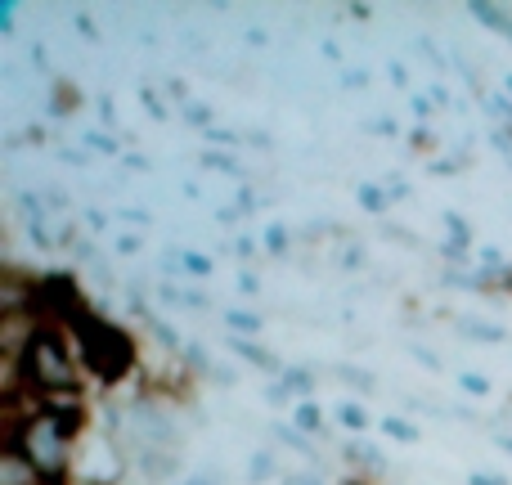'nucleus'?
<instances>
[{
  "mask_svg": "<svg viewBox=\"0 0 512 485\" xmlns=\"http://www.w3.org/2000/svg\"><path fill=\"white\" fill-rule=\"evenodd\" d=\"M68 337H72V346H77L81 369H86L95 382H104V387H117V382L140 364V346H135V337L126 333L122 324L104 319L99 310L90 319H81Z\"/></svg>",
  "mask_w": 512,
  "mask_h": 485,
  "instance_id": "nucleus-1",
  "label": "nucleus"
},
{
  "mask_svg": "<svg viewBox=\"0 0 512 485\" xmlns=\"http://www.w3.org/2000/svg\"><path fill=\"white\" fill-rule=\"evenodd\" d=\"M5 378H18L36 391H81V360H77V346L63 328L41 324V333L32 337L27 355L5 369Z\"/></svg>",
  "mask_w": 512,
  "mask_h": 485,
  "instance_id": "nucleus-2",
  "label": "nucleus"
},
{
  "mask_svg": "<svg viewBox=\"0 0 512 485\" xmlns=\"http://www.w3.org/2000/svg\"><path fill=\"white\" fill-rule=\"evenodd\" d=\"M5 450H18L27 463H32L36 472H41L45 481H63L68 477V463H72V441L54 427V418L45 414L41 423L23 427V432L14 436V441L5 445Z\"/></svg>",
  "mask_w": 512,
  "mask_h": 485,
  "instance_id": "nucleus-3",
  "label": "nucleus"
},
{
  "mask_svg": "<svg viewBox=\"0 0 512 485\" xmlns=\"http://www.w3.org/2000/svg\"><path fill=\"white\" fill-rule=\"evenodd\" d=\"M0 485H45V477L18 450H0Z\"/></svg>",
  "mask_w": 512,
  "mask_h": 485,
  "instance_id": "nucleus-4",
  "label": "nucleus"
},
{
  "mask_svg": "<svg viewBox=\"0 0 512 485\" xmlns=\"http://www.w3.org/2000/svg\"><path fill=\"white\" fill-rule=\"evenodd\" d=\"M225 342H230V351H234V355H243V360H248L252 369H261V373H283L279 355L265 351V346H261V342H252V337H225Z\"/></svg>",
  "mask_w": 512,
  "mask_h": 485,
  "instance_id": "nucleus-5",
  "label": "nucleus"
},
{
  "mask_svg": "<svg viewBox=\"0 0 512 485\" xmlns=\"http://www.w3.org/2000/svg\"><path fill=\"white\" fill-rule=\"evenodd\" d=\"M140 468L149 472L153 481H167L176 472V450L171 445H144L140 450Z\"/></svg>",
  "mask_w": 512,
  "mask_h": 485,
  "instance_id": "nucleus-6",
  "label": "nucleus"
},
{
  "mask_svg": "<svg viewBox=\"0 0 512 485\" xmlns=\"http://www.w3.org/2000/svg\"><path fill=\"white\" fill-rule=\"evenodd\" d=\"M346 463L351 468H360V477H378L382 468H387V459L378 454V445H369V441H355V445H346Z\"/></svg>",
  "mask_w": 512,
  "mask_h": 485,
  "instance_id": "nucleus-7",
  "label": "nucleus"
},
{
  "mask_svg": "<svg viewBox=\"0 0 512 485\" xmlns=\"http://www.w3.org/2000/svg\"><path fill=\"white\" fill-rule=\"evenodd\" d=\"M468 14L477 18L481 27H490V32H499V36H508V41H512V14H508V9L486 5V0H472V5H468Z\"/></svg>",
  "mask_w": 512,
  "mask_h": 485,
  "instance_id": "nucleus-8",
  "label": "nucleus"
},
{
  "mask_svg": "<svg viewBox=\"0 0 512 485\" xmlns=\"http://www.w3.org/2000/svg\"><path fill=\"white\" fill-rule=\"evenodd\" d=\"M279 382H283V391H288V396H297V400H310L315 396V373L310 369H301V364H292V369H283L279 373Z\"/></svg>",
  "mask_w": 512,
  "mask_h": 485,
  "instance_id": "nucleus-9",
  "label": "nucleus"
},
{
  "mask_svg": "<svg viewBox=\"0 0 512 485\" xmlns=\"http://www.w3.org/2000/svg\"><path fill=\"white\" fill-rule=\"evenodd\" d=\"M292 427L306 436H319L324 432V409H319L315 400H297V405H292Z\"/></svg>",
  "mask_w": 512,
  "mask_h": 485,
  "instance_id": "nucleus-10",
  "label": "nucleus"
},
{
  "mask_svg": "<svg viewBox=\"0 0 512 485\" xmlns=\"http://www.w3.org/2000/svg\"><path fill=\"white\" fill-rule=\"evenodd\" d=\"M225 328H230V337H256V333L265 328V319L256 315V310L230 306V310H225Z\"/></svg>",
  "mask_w": 512,
  "mask_h": 485,
  "instance_id": "nucleus-11",
  "label": "nucleus"
},
{
  "mask_svg": "<svg viewBox=\"0 0 512 485\" xmlns=\"http://www.w3.org/2000/svg\"><path fill=\"white\" fill-rule=\"evenodd\" d=\"M459 333L477 337V342H486V346H499V342H508V328H499V324H486V319H459Z\"/></svg>",
  "mask_w": 512,
  "mask_h": 485,
  "instance_id": "nucleus-12",
  "label": "nucleus"
},
{
  "mask_svg": "<svg viewBox=\"0 0 512 485\" xmlns=\"http://www.w3.org/2000/svg\"><path fill=\"white\" fill-rule=\"evenodd\" d=\"M382 432H387L391 441H400V445H418V441H423L418 423H409V418H400V414H387V418H382Z\"/></svg>",
  "mask_w": 512,
  "mask_h": 485,
  "instance_id": "nucleus-13",
  "label": "nucleus"
},
{
  "mask_svg": "<svg viewBox=\"0 0 512 485\" xmlns=\"http://www.w3.org/2000/svg\"><path fill=\"white\" fill-rule=\"evenodd\" d=\"M355 198H360V207H364V212H373V216L391 212V203H396V198H391L382 185H360V189H355Z\"/></svg>",
  "mask_w": 512,
  "mask_h": 485,
  "instance_id": "nucleus-14",
  "label": "nucleus"
},
{
  "mask_svg": "<svg viewBox=\"0 0 512 485\" xmlns=\"http://www.w3.org/2000/svg\"><path fill=\"white\" fill-rule=\"evenodd\" d=\"M77 104H81L77 86H68V81H54V104H50V117H68Z\"/></svg>",
  "mask_w": 512,
  "mask_h": 485,
  "instance_id": "nucleus-15",
  "label": "nucleus"
},
{
  "mask_svg": "<svg viewBox=\"0 0 512 485\" xmlns=\"http://www.w3.org/2000/svg\"><path fill=\"white\" fill-rule=\"evenodd\" d=\"M180 117H185L189 126H198V131H203V135L216 126V113H212V108H207V104H198V99H189V104H180Z\"/></svg>",
  "mask_w": 512,
  "mask_h": 485,
  "instance_id": "nucleus-16",
  "label": "nucleus"
},
{
  "mask_svg": "<svg viewBox=\"0 0 512 485\" xmlns=\"http://www.w3.org/2000/svg\"><path fill=\"white\" fill-rule=\"evenodd\" d=\"M337 423L351 427V432H364V427H369V409H364L360 400H342V409H337Z\"/></svg>",
  "mask_w": 512,
  "mask_h": 485,
  "instance_id": "nucleus-17",
  "label": "nucleus"
},
{
  "mask_svg": "<svg viewBox=\"0 0 512 485\" xmlns=\"http://www.w3.org/2000/svg\"><path fill=\"white\" fill-rule=\"evenodd\" d=\"M180 270L207 279V274H216V261H212V256H203V252H189V247H180Z\"/></svg>",
  "mask_w": 512,
  "mask_h": 485,
  "instance_id": "nucleus-18",
  "label": "nucleus"
},
{
  "mask_svg": "<svg viewBox=\"0 0 512 485\" xmlns=\"http://www.w3.org/2000/svg\"><path fill=\"white\" fill-rule=\"evenodd\" d=\"M274 441L288 445V450H297V454H315L310 450V436L297 432V427H288V423H274Z\"/></svg>",
  "mask_w": 512,
  "mask_h": 485,
  "instance_id": "nucleus-19",
  "label": "nucleus"
},
{
  "mask_svg": "<svg viewBox=\"0 0 512 485\" xmlns=\"http://www.w3.org/2000/svg\"><path fill=\"white\" fill-rule=\"evenodd\" d=\"M203 167H207V171H221V176H243V171H239V158H234V153L207 149V153H203Z\"/></svg>",
  "mask_w": 512,
  "mask_h": 485,
  "instance_id": "nucleus-20",
  "label": "nucleus"
},
{
  "mask_svg": "<svg viewBox=\"0 0 512 485\" xmlns=\"http://www.w3.org/2000/svg\"><path fill=\"white\" fill-rule=\"evenodd\" d=\"M441 221H445V230H450V243H459V247H472V225L463 221L459 212H445Z\"/></svg>",
  "mask_w": 512,
  "mask_h": 485,
  "instance_id": "nucleus-21",
  "label": "nucleus"
},
{
  "mask_svg": "<svg viewBox=\"0 0 512 485\" xmlns=\"http://www.w3.org/2000/svg\"><path fill=\"white\" fill-rule=\"evenodd\" d=\"M342 382H351V387H360L364 396H369L378 382H373V373H364V369H355V364H342Z\"/></svg>",
  "mask_w": 512,
  "mask_h": 485,
  "instance_id": "nucleus-22",
  "label": "nucleus"
},
{
  "mask_svg": "<svg viewBox=\"0 0 512 485\" xmlns=\"http://www.w3.org/2000/svg\"><path fill=\"white\" fill-rule=\"evenodd\" d=\"M288 230H283V225H270V230H265V252H270V256H283V252H288Z\"/></svg>",
  "mask_w": 512,
  "mask_h": 485,
  "instance_id": "nucleus-23",
  "label": "nucleus"
},
{
  "mask_svg": "<svg viewBox=\"0 0 512 485\" xmlns=\"http://www.w3.org/2000/svg\"><path fill=\"white\" fill-rule=\"evenodd\" d=\"M140 104L149 108V113L158 117V122H167V104L158 99V90H153V86H144V90H140Z\"/></svg>",
  "mask_w": 512,
  "mask_h": 485,
  "instance_id": "nucleus-24",
  "label": "nucleus"
},
{
  "mask_svg": "<svg viewBox=\"0 0 512 485\" xmlns=\"http://www.w3.org/2000/svg\"><path fill=\"white\" fill-rule=\"evenodd\" d=\"M252 481H265V477H274V454L270 450H261V454H256V459H252Z\"/></svg>",
  "mask_w": 512,
  "mask_h": 485,
  "instance_id": "nucleus-25",
  "label": "nucleus"
},
{
  "mask_svg": "<svg viewBox=\"0 0 512 485\" xmlns=\"http://www.w3.org/2000/svg\"><path fill=\"white\" fill-rule=\"evenodd\" d=\"M459 387L468 391V396H490V378H481V373H463Z\"/></svg>",
  "mask_w": 512,
  "mask_h": 485,
  "instance_id": "nucleus-26",
  "label": "nucleus"
},
{
  "mask_svg": "<svg viewBox=\"0 0 512 485\" xmlns=\"http://www.w3.org/2000/svg\"><path fill=\"white\" fill-rule=\"evenodd\" d=\"M86 149L108 153V158H113V153H117V140H113V135H99V131H90V135H86Z\"/></svg>",
  "mask_w": 512,
  "mask_h": 485,
  "instance_id": "nucleus-27",
  "label": "nucleus"
},
{
  "mask_svg": "<svg viewBox=\"0 0 512 485\" xmlns=\"http://www.w3.org/2000/svg\"><path fill=\"white\" fill-rule=\"evenodd\" d=\"M140 247H144L140 234H122V239H117V252H122V256H135Z\"/></svg>",
  "mask_w": 512,
  "mask_h": 485,
  "instance_id": "nucleus-28",
  "label": "nucleus"
},
{
  "mask_svg": "<svg viewBox=\"0 0 512 485\" xmlns=\"http://www.w3.org/2000/svg\"><path fill=\"white\" fill-rule=\"evenodd\" d=\"M207 140H212V144H239V140H248V135H234V131H221V126H212V131H207Z\"/></svg>",
  "mask_w": 512,
  "mask_h": 485,
  "instance_id": "nucleus-29",
  "label": "nucleus"
},
{
  "mask_svg": "<svg viewBox=\"0 0 512 485\" xmlns=\"http://www.w3.org/2000/svg\"><path fill=\"white\" fill-rule=\"evenodd\" d=\"M234 252H239V256H256V252H261V243H256L252 234H239V239H234Z\"/></svg>",
  "mask_w": 512,
  "mask_h": 485,
  "instance_id": "nucleus-30",
  "label": "nucleus"
},
{
  "mask_svg": "<svg viewBox=\"0 0 512 485\" xmlns=\"http://www.w3.org/2000/svg\"><path fill=\"white\" fill-rule=\"evenodd\" d=\"M72 23H77V32L86 36V41H99V27L90 23V14H77V18H72Z\"/></svg>",
  "mask_w": 512,
  "mask_h": 485,
  "instance_id": "nucleus-31",
  "label": "nucleus"
},
{
  "mask_svg": "<svg viewBox=\"0 0 512 485\" xmlns=\"http://www.w3.org/2000/svg\"><path fill=\"white\" fill-rule=\"evenodd\" d=\"M432 171L436 176H454V171H463V158H441V162H432Z\"/></svg>",
  "mask_w": 512,
  "mask_h": 485,
  "instance_id": "nucleus-32",
  "label": "nucleus"
},
{
  "mask_svg": "<svg viewBox=\"0 0 512 485\" xmlns=\"http://www.w3.org/2000/svg\"><path fill=\"white\" fill-rule=\"evenodd\" d=\"M387 194L396 198V203H400V198H409V180H405V176H391V180H387Z\"/></svg>",
  "mask_w": 512,
  "mask_h": 485,
  "instance_id": "nucleus-33",
  "label": "nucleus"
},
{
  "mask_svg": "<svg viewBox=\"0 0 512 485\" xmlns=\"http://www.w3.org/2000/svg\"><path fill=\"white\" fill-rule=\"evenodd\" d=\"M468 485H508V477H499V472H472Z\"/></svg>",
  "mask_w": 512,
  "mask_h": 485,
  "instance_id": "nucleus-34",
  "label": "nucleus"
},
{
  "mask_svg": "<svg viewBox=\"0 0 512 485\" xmlns=\"http://www.w3.org/2000/svg\"><path fill=\"white\" fill-rule=\"evenodd\" d=\"M369 135H400V126L391 117H378V122H369Z\"/></svg>",
  "mask_w": 512,
  "mask_h": 485,
  "instance_id": "nucleus-35",
  "label": "nucleus"
},
{
  "mask_svg": "<svg viewBox=\"0 0 512 485\" xmlns=\"http://www.w3.org/2000/svg\"><path fill=\"white\" fill-rule=\"evenodd\" d=\"M63 162H68V167H90V153L86 149H63Z\"/></svg>",
  "mask_w": 512,
  "mask_h": 485,
  "instance_id": "nucleus-36",
  "label": "nucleus"
},
{
  "mask_svg": "<svg viewBox=\"0 0 512 485\" xmlns=\"http://www.w3.org/2000/svg\"><path fill=\"white\" fill-rule=\"evenodd\" d=\"M414 117H418V122H427V117H432V99H427V95H414Z\"/></svg>",
  "mask_w": 512,
  "mask_h": 485,
  "instance_id": "nucleus-37",
  "label": "nucleus"
},
{
  "mask_svg": "<svg viewBox=\"0 0 512 485\" xmlns=\"http://www.w3.org/2000/svg\"><path fill=\"white\" fill-rule=\"evenodd\" d=\"M409 140H414V149H432V144H436V140H432V131H427V126H418V131L409 135Z\"/></svg>",
  "mask_w": 512,
  "mask_h": 485,
  "instance_id": "nucleus-38",
  "label": "nucleus"
},
{
  "mask_svg": "<svg viewBox=\"0 0 512 485\" xmlns=\"http://www.w3.org/2000/svg\"><path fill=\"white\" fill-rule=\"evenodd\" d=\"M0 32H14V5H0Z\"/></svg>",
  "mask_w": 512,
  "mask_h": 485,
  "instance_id": "nucleus-39",
  "label": "nucleus"
},
{
  "mask_svg": "<svg viewBox=\"0 0 512 485\" xmlns=\"http://www.w3.org/2000/svg\"><path fill=\"white\" fill-rule=\"evenodd\" d=\"M239 288H243V292H256V288H261V279H256L252 270H243V274H239Z\"/></svg>",
  "mask_w": 512,
  "mask_h": 485,
  "instance_id": "nucleus-40",
  "label": "nucleus"
},
{
  "mask_svg": "<svg viewBox=\"0 0 512 485\" xmlns=\"http://www.w3.org/2000/svg\"><path fill=\"white\" fill-rule=\"evenodd\" d=\"M126 167H131V171H149V158H140V153H126Z\"/></svg>",
  "mask_w": 512,
  "mask_h": 485,
  "instance_id": "nucleus-41",
  "label": "nucleus"
},
{
  "mask_svg": "<svg viewBox=\"0 0 512 485\" xmlns=\"http://www.w3.org/2000/svg\"><path fill=\"white\" fill-rule=\"evenodd\" d=\"M342 81H346V86H360L364 90V86H369V72H346Z\"/></svg>",
  "mask_w": 512,
  "mask_h": 485,
  "instance_id": "nucleus-42",
  "label": "nucleus"
},
{
  "mask_svg": "<svg viewBox=\"0 0 512 485\" xmlns=\"http://www.w3.org/2000/svg\"><path fill=\"white\" fill-rule=\"evenodd\" d=\"M414 355H418V360H423V364H427V369H441V360H436V355H432V351H423V346H414Z\"/></svg>",
  "mask_w": 512,
  "mask_h": 485,
  "instance_id": "nucleus-43",
  "label": "nucleus"
},
{
  "mask_svg": "<svg viewBox=\"0 0 512 485\" xmlns=\"http://www.w3.org/2000/svg\"><path fill=\"white\" fill-rule=\"evenodd\" d=\"M342 261H346V270H355V265H364V252H360V247H351V252H346Z\"/></svg>",
  "mask_w": 512,
  "mask_h": 485,
  "instance_id": "nucleus-44",
  "label": "nucleus"
},
{
  "mask_svg": "<svg viewBox=\"0 0 512 485\" xmlns=\"http://www.w3.org/2000/svg\"><path fill=\"white\" fill-rule=\"evenodd\" d=\"M391 81H396V86H409V72L400 68V63H391Z\"/></svg>",
  "mask_w": 512,
  "mask_h": 485,
  "instance_id": "nucleus-45",
  "label": "nucleus"
},
{
  "mask_svg": "<svg viewBox=\"0 0 512 485\" xmlns=\"http://www.w3.org/2000/svg\"><path fill=\"white\" fill-rule=\"evenodd\" d=\"M432 104H436V108H445V104H450V95H445V86H432Z\"/></svg>",
  "mask_w": 512,
  "mask_h": 485,
  "instance_id": "nucleus-46",
  "label": "nucleus"
},
{
  "mask_svg": "<svg viewBox=\"0 0 512 485\" xmlns=\"http://www.w3.org/2000/svg\"><path fill=\"white\" fill-rule=\"evenodd\" d=\"M283 485H324V481H315V477H283Z\"/></svg>",
  "mask_w": 512,
  "mask_h": 485,
  "instance_id": "nucleus-47",
  "label": "nucleus"
},
{
  "mask_svg": "<svg viewBox=\"0 0 512 485\" xmlns=\"http://www.w3.org/2000/svg\"><path fill=\"white\" fill-rule=\"evenodd\" d=\"M342 485H373V477H355V472H351V477H346Z\"/></svg>",
  "mask_w": 512,
  "mask_h": 485,
  "instance_id": "nucleus-48",
  "label": "nucleus"
},
{
  "mask_svg": "<svg viewBox=\"0 0 512 485\" xmlns=\"http://www.w3.org/2000/svg\"><path fill=\"white\" fill-rule=\"evenodd\" d=\"M499 450H508V454H512V436H499Z\"/></svg>",
  "mask_w": 512,
  "mask_h": 485,
  "instance_id": "nucleus-49",
  "label": "nucleus"
},
{
  "mask_svg": "<svg viewBox=\"0 0 512 485\" xmlns=\"http://www.w3.org/2000/svg\"><path fill=\"white\" fill-rule=\"evenodd\" d=\"M185 485H212V481H207V477H194V481H185Z\"/></svg>",
  "mask_w": 512,
  "mask_h": 485,
  "instance_id": "nucleus-50",
  "label": "nucleus"
},
{
  "mask_svg": "<svg viewBox=\"0 0 512 485\" xmlns=\"http://www.w3.org/2000/svg\"><path fill=\"white\" fill-rule=\"evenodd\" d=\"M504 86H508V95H512V72H504Z\"/></svg>",
  "mask_w": 512,
  "mask_h": 485,
  "instance_id": "nucleus-51",
  "label": "nucleus"
}]
</instances>
